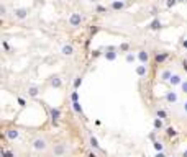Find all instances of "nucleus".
Wrapping results in <instances>:
<instances>
[{
    "mask_svg": "<svg viewBox=\"0 0 187 157\" xmlns=\"http://www.w3.org/2000/svg\"><path fill=\"white\" fill-rule=\"evenodd\" d=\"M87 157H97V154H95V152H92V151H90V152L87 154Z\"/></svg>",
    "mask_w": 187,
    "mask_h": 157,
    "instance_id": "f704fd0d",
    "label": "nucleus"
},
{
    "mask_svg": "<svg viewBox=\"0 0 187 157\" xmlns=\"http://www.w3.org/2000/svg\"><path fill=\"white\" fill-rule=\"evenodd\" d=\"M184 80H182V77L179 74H172V77H171V80H169V83L171 85H181Z\"/></svg>",
    "mask_w": 187,
    "mask_h": 157,
    "instance_id": "9d476101",
    "label": "nucleus"
},
{
    "mask_svg": "<svg viewBox=\"0 0 187 157\" xmlns=\"http://www.w3.org/2000/svg\"><path fill=\"white\" fill-rule=\"evenodd\" d=\"M51 85H53V87H56V88H59L62 85V83H61V78H59L58 75H56V77H53V78H51Z\"/></svg>",
    "mask_w": 187,
    "mask_h": 157,
    "instance_id": "2eb2a0df",
    "label": "nucleus"
},
{
    "mask_svg": "<svg viewBox=\"0 0 187 157\" xmlns=\"http://www.w3.org/2000/svg\"><path fill=\"white\" fill-rule=\"evenodd\" d=\"M89 2H92V4H95V2H99V0H89Z\"/></svg>",
    "mask_w": 187,
    "mask_h": 157,
    "instance_id": "58836bf2",
    "label": "nucleus"
},
{
    "mask_svg": "<svg viewBox=\"0 0 187 157\" xmlns=\"http://www.w3.org/2000/svg\"><path fill=\"white\" fill-rule=\"evenodd\" d=\"M154 149H156L158 152H162V144L161 142H154Z\"/></svg>",
    "mask_w": 187,
    "mask_h": 157,
    "instance_id": "393cba45",
    "label": "nucleus"
},
{
    "mask_svg": "<svg viewBox=\"0 0 187 157\" xmlns=\"http://www.w3.org/2000/svg\"><path fill=\"white\" fill-rule=\"evenodd\" d=\"M18 136H20V132H18L17 129H8V131H7V137H8L10 141L18 139Z\"/></svg>",
    "mask_w": 187,
    "mask_h": 157,
    "instance_id": "f8f14e48",
    "label": "nucleus"
},
{
    "mask_svg": "<svg viewBox=\"0 0 187 157\" xmlns=\"http://www.w3.org/2000/svg\"><path fill=\"white\" fill-rule=\"evenodd\" d=\"M153 124H154V129H162V128H164V126H162V120H161V118H156Z\"/></svg>",
    "mask_w": 187,
    "mask_h": 157,
    "instance_id": "a211bd4d",
    "label": "nucleus"
},
{
    "mask_svg": "<svg viewBox=\"0 0 187 157\" xmlns=\"http://www.w3.org/2000/svg\"><path fill=\"white\" fill-rule=\"evenodd\" d=\"M136 57H138V61H140V64H148V61H150V53L146 49H140L136 53Z\"/></svg>",
    "mask_w": 187,
    "mask_h": 157,
    "instance_id": "39448f33",
    "label": "nucleus"
},
{
    "mask_svg": "<svg viewBox=\"0 0 187 157\" xmlns=\"http://www.w3.org/2000/svg\"><path fill=\"white\" fill-rule=\"evenodd\" d=\"M31 147L36 152H44L46 149H48V139L44 136H35L31 139Z\"/></svg>",
    "mask_w": 187,
    "mask_h": 157,
    "instance_id": "f257e3e1",
    "label": "nucleus"
},
{
    "mask_svg": "<svg viewBox=\"0 0 187 157\" xmlns=\"http://www.w3.org/2000/svg\"><path fill=\"white\" fill-rule=\"evenodd\" d=\"M28 13H30L28 8L21 7V8H15V10H13V17L17 18V20H25V18H28Z\"/></svg>",
    "mask_w": 187,
    "mask_h": 157,
    "instance_id": "20e7f679",
    "label": "nucleus"
},
{
    "mask_svg": "<svg viewBox=\"0 0 187 157\" xmlns=\"http://www.w3.org/2000/svg\"><path fill=\"white\" fill-rule=\"evenodd\" d=\"M110 8L115 10V12H120V10L125 8V2L123 0H113L112 4H110Z\"/></svg>",
    "mask_w": 187,
    "mask_h": 157,
    "instance_id": "6e6552de",
    "label": "nucleus"
},
{
    "mask_svg": "<svg viewBox=\"0 0 187 157\" xmlns=\"http://www.w3.org/2000/svg\"><path fill=\"white\" fill-rule=\"evenodd\" d=\"M105 57H107L108 61H113V59L116 57V53H113V49H110V53H105Z\"/></svg>",
    "mask_w": 187,
    "mask_h": 157,
    "instance_id": "aec40b11",
    "label": "nucleus"
},
{
    "mask_svg": "<svg viewBox=\"0 0 187 157\" xmlns=\"http://www.w3.org/2000/svg\"><path fill=\"white\" fill-rule=\"evenodd\" d=\"M171 77H172V72H171L169 69L162 70V72H161V75H159V78H161V80H164V82H169V80H171Z\"/></svg>",
    "mask_w": 187,
    "mask_h": 157,
    "instance_id": "9b49d317",
    "label": "nucleus"
},
{
    "mask_svg": "<svg viewBox=\"0 0 187 157\" xmlns=\"http://www.w3.org/2000/svg\"><path fill=\"white\" fill-rule=\"evenodd\" d=\"M4 157H13L12 152H7V151H4Z\"/></svg>",
    "mask_w": 187,
    "mask_h": 157,
    "instance_id": "2f4dec72",
    "label": "nucleus"
},
{
    "mask_svg": "<svg viewBox=\"0 0 187 157\" xmlns=\"http://www.w3.org/2000/svg\"><path fill=\"white\" fill-rule=\"evenodd\" d=\"M159 26H161V21H159V20H154L153 23H151V26H150V28H151V29H158Z\"/></svg>",
    "mask_w": 187,
    "mask_h": 157,
    "instance_id": "4be33fe9",
    "label": "nucleus"
},
{
    "mask_svg": "<svg viewBox=\"0 0 187 157\" xmlns=\"http://www.w3.org/2000/svg\"><path fill=\"white\" fill-rule=\"evenodd\" d=\"M120 49H121V51H126V49H128V44H126V43H125V44H121Z\"/></svg>",
    "mask_w": 187,
    "mask_h": 157,
    "instance_id": "7c9ffc66",
    "label": "nucleus"
},
{
    "mask_svg": "<svg viewBox=\"0 0 187 157\" xmlns=\"http://www.w3.org/2000/svg\"><path fill=\"white\" fill-rule=\"evenodd\" d=\"M61 54L62 56H66V57H72L74 56V53H76V48L71 44V43H64V44L61 46Z\"/></svg>",
    "mask_w": 187,
    "mask_h": 157,
    "instance_id": "7ed1b4c3",
    "label": "nucleus"
},
{
    "mask_svg": "<svg viewBox=\"0 0 187 157\" xmlns=\"http://www.w3.org/2000/svg\"><path fill=\"white\" fill-rule=\"evenodd\" d=\"M177 2H187V0H177Z\"/></svg>",
    "mask_w": 187,
    "mask_h": 157,
    "instance_id": "ea45409f",
    "label": "nucleus"
},
{
    "mask_svg": "<svg viewBox=\"0 0 187 157\" xmlns=\"http://www.w3.org/2000/svg\"><path fill=\"white\" fill-rule=\"evenodd\" d=\"M182 67H184V70H187V61H186V59L182 61Z\"/></svg>",
    "mask_w": 187,
    "mask_h": 157,
    "instance_id": "72a5a7b5",
    "label": "nucleus"
},
{
    "mask_svg": "<svg viewBox=\"0 0 187 157\" xmlns=\"http://www.w3.org/2000/svg\"><path fill=\"white\" fill-rule=\"evenodd\" d=\"M89 141H90V146H92V147H94V149H100L99 142H97V139H95V137H94V136H90V139H89Z\"/></svg>",
    "mask_w": 187,
    "mask_h": 157,
    "instance_id": "412c9836",
    "label": "nucleus"
},
{
    "mask_svg": "<svg viewBox=\"0 0 187 157\" xmlns=\"http://www.w3.org/2000/svg\"><path fill=\"white\" fill-rule=\"evenodd\" d=\"M166 57H167V54L166 53H161V54H156V62H159V64H161V62H164L166 61Z\"/></svg>",
    "mask_w": 187,
    "mask_h": 157,
    "instance_id": "dca6fc26",
    "label": "nucleus"
},
{
    "mask_svg": "<svg viewBox=\"0 0 187 157\" xmlns=\"http://www.w3.org/2000/svg\"><path fill=\"white\" fill-rule=\"evenodd\" d=\"M154 157H166V156H164V154H162V152H158V154H156V156H154Z\"/></svg>",
    "mask_w": 187,
    "mask_h": 157,
    "instance_id": "c9c22d12",
    "label": "nucleus"
},
{
    "mask_svg": "<svg viewBox=\"0 0 187 157\" xmlns=\"http://www.w3.org/2000/svg\"><path fill=\"white\" fill-rule=\"evenodd\" d=\"M146 72H148V67H146L145 64H140V66H136V74L140 75V77L146 75Z\"/></svg>",
    "mask_w": 187,
    "mask_h": 157,
    "instance_id": "ddd939ff",
    "label": "nucleus"
},
{
    "mask_svg": "<svg viewBox=\"0 0 187 157\" xmlns=\"http://www.w3.org/2000/svg\"><path fill=\"white\" fill-rule=\"evenodd\" d=\"M0 13H2V17H7V7H5V5H2V8H0Z\"/></svg>",
    "mask_w": 187,
    "mask_h": 157,
    "instance_id": "bb28decb",
    "label": "nucleus"
},
{
    "mask_svg": "<svg viewBox=\"0 0 187 157\" xmlns=\"http://www.w3.org/2000/svg\"><path fill=\"white\" fill-rule=\"evenodd\" d=\"M136 59H138V57L135 56L133 53H128V54H126V62H130V64H131V62H135Z\"/></svg>",
    "mask_w": 187,
    "mask_h": 157,
    "instance_id": "6ab92c4d",
    "label": "nucleus"
},
{
    "mask_svg": "<svg viewBox=\"0 0 187 157\" xmlns=\"http://www.w3.org/2000/svg\"><path fill=\"white\" fill-rule=\"evenodd\" d=\"M158 118H161V120H166V118H167V113L164 111V110H158Z\"/></svg>",
    "mask_w": 187,
    "mask_h": 157,
    "instance_id": "5701e85b",
    "label": "nucleus"
},
{
    "mask_svg": "<svg viewBox=\"0 0 187 157\" xmlns=\"http://www.w3.org/2000/svg\"><path fill=\"white\" fill-rule=\"evenodd\" d=\"M97 12H99V13H104V12H107V8H105V7H102V5H97Z\"/></svg>",
    "mask_w": 187,
    "mask_h": 157,
    "instance_id": "c756f323",
    "label": "nucleus"
},
{
    "mask_svg": "<svg viewBox=\"0 0 187 157\" xmlns=\"http://www.w3.org/2000/svg\"><path fill=\"white\" fill-rule=\"evenodd\" d=\"M80 83H82V78H80V77H76V82H74V90H77V88L80 87Z\"/></svg>",
    "mask_w": 187,
    "mask_h": 157,
    "instance_id": "b1692460",
    "label": "nucleus"
},
{
    "mask_svg": "<svg viewBox=\"0 0 187 157\" xmlns=\"http://www.w3.org/2000/svg\"><path fill=\"white\" fill-rule=\"evenodd\" d=\"M18 103H20L21 107H25V100H23V98H18Z\"/></svg>",
    "mask_w": 187,
    "mask_h": 157,
    "instance_id": "473e14b6",
    "label": "nucleus"
},
{
    "mask_svg": "<svg viewBox=\"0 0 187 157\" xmlns=\"http://www.w3.org/2000/svg\"><path fill=\"white\" fill-rule=\"evenodd\" d=\"M166 131H167V136H174V134H176V129L174 128H167Z\"/></svg>",
    "mask_w": 187,
    "mask_h": 157,
    "instance_id": "c85d7f7f",
    "label": "nucleus"
},
{
    "mask_svg": "<svg viewBox=\"0 0 187 157\" xmlns=\"http://www.w3.org/2000/svg\"><path fill=\"white\" fill-rule=\"evenodd\" d=\"M38 92H40V88H38L36 85H31V87L28 88V95L35 98V97H38Z\"/></svg>",
    "mask_w": 187,
    "mask_h": 157,
    "instance_id": "4468645a",
    "label": "nucleus"
},
{
    "mask_svg": "<svg viewBox=\"0 0 187 157\" xmlns=\"http://www.w3.org/2000/svg\"><path fill=\"white\" fill-rule=\"evenodd\" d=\"M66 152H67V147L64 144H56V146H54V149H53L54 157H61V156H64Z\"/></svg>",
    "mask_w": 187,
    "mask_h": 157,
    "instance_id": "423d86ee",
    "label": "nucleus"
},
{
    "mask_svg": "<svg viewBox=\"0 0 187 157\" xmlns=\"http://www.w3.org/2000/svg\"><path fill=\"white\" fill-rule=\"evenodd\" d=\"M182 108H184V111H186V113H187V102H186V103H184V105H182Z\"/></svg>",
    "mask_w": 187,
    "mask_h": 157,
    "instance_id": "e433bc0d",
    "label": "nucleus"
},
{
    "mask_svg": "<svg viewBox=\"0 0 187 157\" xmlns=\"http://www.w3.org/2000/svg\"><path fill=\"white\" fill-rule=\"evenodd\" d=\"M49 115H51V121L56 124V123H58V120L61 118V110H59V108H51Z\"/></svg>",
    "mask_w": 187,
    "mask_h": 157,
    "instance_id": "0eeeda50",
    "label": "nucleus"
},
{
    "mask_svg": "<svg viewBox=\"0 0 187 157\" xmlns=\"http://www.w3.org/2000/svg\"><path fill=\"white\" fill-rule=\"evenodd\" d=\"M72 108H74V111L77 113V115H82V108H80L79 102H72Z\"/></svg>",
    "mask_w": 187,
    "mask_h": 157,
    "instance_id": "f3484780",
    "label": "nucleus"
},
{
    "mask_svg": "<svg viewBox=\"0 0 187 157\" xmlns=\"http://www.w3.org/2000/svg\"><path fill=\"white\" fill-rule=\"evenodd\" d=\"M69 25L71 26H74V28H77V26H80L84 23V17L80 15V13H77V12H74V13H71V17H69Z\"/></svg>",
    "mask_w": 187,
    "mask_h": 157,
    "instance_id": "f03ea898",
    "label": "nucleus"
},
{
    "mask_svg": "<svg viewBox=\"0 0 187 157\" xmlns=\"http://www.w3.org/2000/svg\"><path fill=\"white\" fill-rule=\"evenodd\" d=\"M166 102H167V103H171V105L177 103V102H179L177 93H176V92H167V93H166Z\"/></svg>",
    "mask_w": 187,
    "mask_h": 157,
    "instance_id": "1a4fd4ad",
    "label": "nucleus"
},
{
    "mask_svg": "<svg viewBox=\"0 0 187 157\" xmlns=\"http://www.w3.org/2000/svg\"><path fill=\"white\" fill-rule=\"evenodd\" d=\"M181 88H182L184 93H187V80H184V82L181 83Z\"/></svg>",
    "mask_w": 187,
    "mask_h": 157,
    "instance_id": "cd10ccee",
    "label": "nucleus"
},
{
    "mask_svg": "<svg viewBox=\"0 0 187 157\" xmlns=\"http://www.w3.org/2000/svg\"><path fill=\"white\" fill-rule=\"evenodd\" d=\"M176 4H177V0H167V2H166V7H169V8H171V7H174Z\"/></svg>",
    "mask_w": 187,
    "mask_h": 157,
    "instance_id": "a878e982",
    "label": "nucleus"
},
{
    "mask_svg": "<svg viewBox=\"0 0 187 157\" xmlns=\"http://www.w3.org/2000/svg\"><path fill=\"white\" fill-rule=\"evenodd\" d=\"M182 46H184V48H187V41H184V43H182Z\"/></svg>",
    "mask_w": 187,
    "mask_h": 157,
    "instance_id": "4c0bfd02",
    "label": "nucleus"
}]
</instances>
